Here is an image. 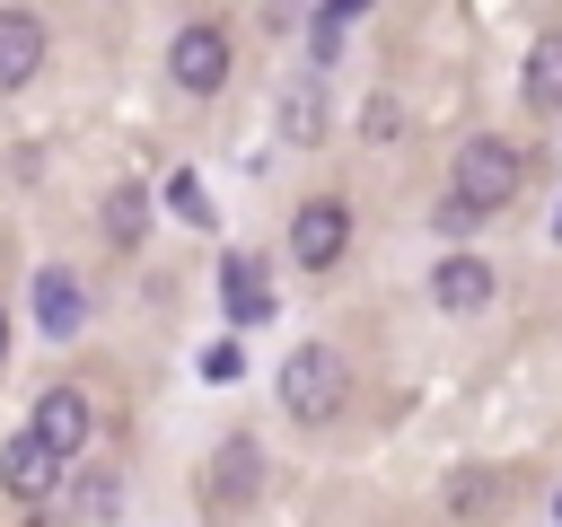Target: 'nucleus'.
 Wrapping results in <instances>:
<instances>
[{
    "label": "nucleus",
    "instance_id": "obj_1",
    "mask_svg": "<svg viewBox=\"0 0 562 527\" xmlns=\"http://www.w3.org/2000/svg\"><path fill=\"white\" fill-rule=\"evenodd\" d=\"M342 395H351V369H342L334 343H299V351L281 360V413L325 422V413H342Z\"/></svg>",
    "mask_w": 562,
    "mask_h": 527
},
{
    "label": "nucleus",
    "instance_id": "obj_17",
    "mask_svg": "<svg viewBox=\"0 0 562 527\" xmlns=\"http://www.w3.org/2000/svg\"><path fill=\"white\" fill-rule=\"evenodd\" d=\"M290 141H316V97H290Z\"/></svg>",
    "mask_w": 562,
    "mask_h": 527
},
{
    "label": "nucleus",
    "instance_id": "obj_2",
    "mask_svg": "<svg viewBox=\"0 0 562 527\" xmlns=\"http://www.w3.org/2000/svg\"><path fill=\"white\" fill-rule=\"evenodd\" d=\"M518 184H527V158H518L509 141H492V132H483V141H465V149H457V176H448V193H457V202L501 211Z\"/></svg>",
    "mask_w": 562,
    "mask_h": 527
},
{
    "label": "nucleus",
    "instance_id": "obj_14",
    "mask_svg": "<svg viewBox=\"0 0 562 527\" xmlns=\"http://www.w3.org/2000/svg\"><path fill=\"white\" fill-rule=\"evenodd\" d=\"M404 132V105L395 97H369V141H395Z\"/></svg>",
    "mask_w": 562,
    "mask_h": 527
},
{
    "label": "nucleus",
    "instance_id": "obj_15",
    "mask_svg": "<svg viewBox=\"0 0 562 527\" xmlns=\"http://www.w3.org/2000/svg\"><path fill=\"white\" fill-rule=\"evenodd\" d=\"M167 202H176V211H184V220H193V228H202V220H211V202H202V184H193V176H176V184H167Z\"/></svg>",
    "mask_w": 562,
    "mask_h": 527
},
{
    "label": "nucleus",
    "instance_id": "obj_10",
    "mask_svg": "<svg viewBox=\"0 0 562 527\" xmlns=\"http://www.w3.org/2000/svg\"><path fill=\"white\" fill-rule=\"evenodd\" d=\"M79 316H88V290H79V272L44 264V272H35V325H44V334H79Z\"/></svg>",
    "mask_w": 562,
    "mask_h": 527
},
{
    "label": "nucleus",
    "instance_id": "obj_12",
    "mask_svg": "<svg viewBox=\"0 0 562 527\" xmlns=\"http://www.w3.org/2000/svg\"><path fill=\"white\" fill-rule=\"evenodd\" d=\"M518 88H527V105H536V114H562V35H536V44H527Z\"/></svg>",
    "mask_w": 562,
    "mask_h": 527
},
{
    "label": "nucleus",
    "instance_id": "obj_8",
    "mask_svg": "<svg viewBox=\"0 0 562 527\" xmlns=\"http://www.w3.org/2000/svg\"><path fill=\"white\" fill-rule=\"evenodd\" d=\"M44 70V18L35 9H0V88H26Z\"/></svg>",
    "mask_w": 562,
    "mask_h": 527
},
{
    "label": "nucleus",
    "instance_id": "obj_13",
    "mask_svg": "<svg viewBox=\"0 0 562 527\" xmlns=\"http://www.w3.org/2000/svg\"><path fill=\"white\" fill-rule=\"evenodd\" d=\"M140 228H149V193L140 184H114L105 193V237L114 246H140Z\"/></svg>",
    "mask_w": 562,
    "mask_h": 527
},
{
    "label": "nucleus",
    "instance_id": "obj_9",
    "mask_svg": "<svg viewBox=\"0 0 562 527\" xmlns=\"http://www.w3.org/2000/svg\"><path fill=\"white\" fill-rule=\"evenodd\" d=\"M430 299H439L448 316H474V307L492 299V264H483V255H448V264L430 272Z\"/></svg>",
    "mask_w": 562,
    "mask_h": 527
},
{
    "label": "nucleus",
    "instance_id": "obj_3",
    "mask_svg": "<svg viewBox=\"0 0 562 527\" xmlns=\"http://www.w3.org/2000/svg\"><path fill=\"white\" fill-rule=\"evenodd\" d=\"M167 70H176V88H184V97H211V88L228 79V35H220V26H176Z\"/></svg>",
    "mask_w": 562,
    "mask_h": 527
},
{
    "label": "nucleus",
    "instance_id": "obj_18",
    "mask_svg": "<svg viewBox=\"0 0 562 527\" xmlns=\"http://www.w3.org/2000/svg\"><path fill=\"white\" fill-rule=\"evenodd\" d=\"M0 360H9V307H0Z\"/></svg>",
    "mask_w": 562,
    "mask_h": 527
},
{
    "label": "nucleus",
    "instance_id": "obj_16",
    "mask_svg": "<svg viewBox=\"0 0 562 527\" xmlns=\"http://www.w3.org/2000/svg\"><path fill=\"white\" fill-rule=\"evenodd\" d=\"M70 509H79V518H105V509H114V483H105V474H88V492H79Z\"/></svg>",
    "mask_w": 562,
    "mask_h": 527
},
{
    "label": "nucleus",
    "instance_id": "obj_6",
    "mask_svg": "<svg viewBox=\"0 0 562 527\" xmlns=\"http://www.w3.org/2000/svg\"><path fill=\"white\" fill-rule=\"evenodd\" d=\"M342 246H351V211H342V202H307V211L290 220V255H299L307 272L342 264Z\"/></svg>",
    "mask_w": 562,
    "mask_h": 527
},
{
    "label": "nucleus",
    "instance_id": "obj_4",
    "mask_svg": "<svg viewBox=\"0 0 562 527\" xmlns=\"http://www.w3.org/2000/svg\"><path fill=\"white\" fill-rule=\"evenodd\" d=\"M0 483H9V501H18V509H44V501H53V483H61V457H53L35 430H18V439L0 448Z\"/></svg>",
    "mask_w": 562,
    "mask_h": 527
},
{
    "label": "nucleus",
    "instance_id": "obj_7",
    "mask_svg": "<svg viewBox=\"0 0 562 527\" xmlns=\"http://www.w3.org/2000/svg\"><path fill=\"white\" fill-rule=\"evenodd\" d=\"M26 430H35L53 457H79V448H88V395H79V386H44Z\"/></svg>",
    "mask_w": 562,
    "mask_h": 527
},
{
    "label": "nucleus",
    "instance_id": "obj_5",
    "mask_svg": "<svg viewBox=\"0 0 562 527\" xmlns=\"http://www.w3.org/2000/svg\"><path fill=\"white\" fill-rule=\"evenodd\" d=\"M255 483H263V457H255V439H220V457L202 466V509H246L255 501Z\"/></svg>",
    "mask_w": 562,
    "mask_h": 527
},
{
    "label": "nucleus",
    "instance_id": "obj_11",
    "mask_svg": "<svg viewBox=\"0 0 562 527\" xmlns=\"http://www.w3.org/2000/svg\"><path fill=\"white\" fill-rule=\"evenodd\" d=\"M220 299H228L237 325H263V316H272V281H263V264H255V255H228V264H220Z\"/></svg>",
    "mask_w": 562,
    "mask_h": 527
}]
</instances>
